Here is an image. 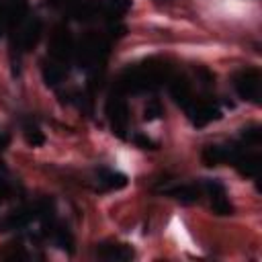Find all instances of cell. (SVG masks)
I'll use <instances>...</instances> for the list:
<instances>
[{
    "label": "cell",
    "mask_w": 262,
    "mask_h": 262,
    "mask_svg": "<svg viewBox=\"0 0 262 262\" xmlns=\"http://www.w3.org/2000/svg\"><path fill=\"white\" fill-rule=\"evenodd\" d=\"M260 129L254 125V127H248V129H244L242 131V137L246 139V143H254V145H258L260 143Z\"/></svg>",
    "instance_id": "d6986e66"
},
{
    "label": "cell",
    "mask_w": 262,
    "mask_h": 262,
    "mask_svg": "<svg viewBox=\"0 0 262 262\" xmlns=\"http://www.w3.org/2000/svg\"><path fill=\"white\" fill-rule=\"evenodd\" d=\"M205 188L211 196V209L217 215H231L233 213V205L227 199V190L219 180H207Z\"/></svg>",
    "instance_id": "8992f818"
},
{
    "label": "cell",
    "mask_w": 262,
    "mask_h": 262,
    "mask_svg": "<svg viewBox=\"0 0 262 262\" xmlns=\"http://www.w3.org/2000/svg\"><path fill=\"white\" fill-rule=\"evenodd\" d=\"M133 141H135V145L141 147V149H156V143H154L147 135H143V133H135V135H133Z\"/></svg>",
    "instance_id": "ffe728a7"
},
{
    "label": "cell",
    "mask_w": 262,
    "mask_h": 262,
    "mask_svg": "<svg viewBox=\"0 0 262 262\" xmlns=\"http://www.w3.org/2000/svg\"><path fill=\"white\" fill-rule=\"evenodd\" d=\"M233 88L242 100L258 104L262 98V76L256 68H244L233 74Z\"/></svg>",
    "instance_id": "7a4b0ae2"
},
{
    "label": "cell",
    "mask_w": 262,
    "mask_h": 262,
    "mask_svg": "<svg viewBox=\"0 0 262 262\" xmlns=\"http://www.w3.org/2000/svg\"><path fill=\"white\" fill-rule=\"evenodd\" d=\"M8 143H10V135L6 131H0V154L8 147Z\"/></svg>",
    "instance_id": "44dd1931"
},
{
    "label": "cell",
    "mask_w": 262,
    "mask_h": 262,
    "mask_svg": "<svg viewBox=\"0 0 262 262\" xmlns=\"http://www.w3.org/2000/svg\"><path fill=\"white\" fill-rule=\"evenodd\" d=\"M170 94H172V98H174L182 108H186V106L192 102V86H190V82H188L186 78H182V76H176V78L170 80Z\"/></svg>",
    "instance_id": "30bf717a"
},
{
    "label": "cell",
    "mask_w": 262,
    "mask_h": 262,
    "mask_svg": "<svg viewBox=\"0 0 262 262\" xmlns=\"http://www.w3.org/2000/svg\"><path fill=\"white\" fill-rule=\"evenodd\" d=\"M237 147L235 145H207L201 154L205 166H221V164H231Z\"/></svg>",
    "instance_id": "9c48e42d"
},
{
    "label": "cell",
    "mask_w": 262,
    "mask_h": 262,
    "mask_svg": "<svg viewBox=\"0 0 262 262\" xmlns=\"http://www.w3.org/2000/svg\"><path fill=\"white\" fill-rule=\"evenodd\" d=\"M25 139H27L29 145L37 147V145H41L45 141V135H43V131L37 125H27L25 127Z\"/></svg>",
    "instance_id": "e0dca14e"
},
{
    "label": "cell",
    "mask_w": 262,
    "mask_h": 262,
    "mask_svg": "<svg viewBox=\"0 0 262 262\" xmlns=\"http://www.w3.org/2000/svg\"><path fill=\"white\" fill-rule=\"evenodd\" d=\"M166 192L182 203H194L199 199V188L194 184H176V186L166 188Z\"/></svg>",
    "instance_id": "9a60e30c"
},
{
    "label": "cell",
    "mask_w": 262,
    "mask_h": 262,
    "mask_svg": "<svg viewBox=\"0 0 262 262\" xmlns=\"http://www.w3.org/2000/svg\"><path fill=\"white\" fill-rule=\"evenodd\" d=\"M129 6H131V0H102L98 4V12H102L111 20H117L129 10Z\"/></svg>",
    "instance_id": "4fadbf2b"
},
{
    "label": "cell",
    "mask_w": 262,
    "mask_h": 262,
    "mask_svg": "<svg viewBox=\"0 0 262 262\" xmlns=\"http://www.w3.org/2000/svg\"><path fill=\"white\" fill-rule=\"evenodd\" d=\"M108 51V43L98 37V35H86L80 43V49H78V57L80 61L84 63V68H90V66H98L102 61V57L106 55Z\"/></svg>",
    "instance_id": "277c9868"
},
{
    "label": "cell",
    "mask_w": 262,
    "mask_h": 262,
    "mask_svg": "<svg viewBox=\"0 0 262 262\" xmlns=\"http://www.w3.org/2000/svg\"><path fill=\"white\" fill-rule=\"evenodd\" d=\"M186 113H188L190 121L196 127H203V125H209L211 121L221 119V111L211 100H196V98H192V102L186 106Z\"/></svg>",
    "instance_id": "5b68a950"
},
{
    "label": "cell",
    "mask_w": 262,
    "mask_h": 262,
    "mask_svg": "<svg viewBox=\"0 0 262 262\" xmlns=\"http://www.w3.org/2000/svg\"><path fill=\"white\" fill-rule=\"evenodd\" d=\"M231 164L237 168V172L242 176H248V178H256L258 172H260V156H258V151H246V149L237 147Z\"/></svg>",
    "instance_id": "ba28073f"
},
{
    "label": "cell",
    "mask_w": 262,
    "mask_h": 262,
    "mask_svg": "<svg viewBox=\"0 0 262 262\" xmlns=\"http://www.w3.org/2000/svg\"><path fill=\"white\" fill-rule=\"evenodd\" d=\"M49 53H51V57H55L59 61L68 59L74 53V41H72V35H70L68 29H63V27L55 29V33L51 35V49H49Z\"/></svg>",
    "instance_id": "52a82bcc"
},
{
    "label": "cell",
    "mask_w": 262,
    "mask_h": 262,
    "mask_svg": "<svg viewBox=\"0 0 262 262\" xmlns=\"http://www.w3.org/2000/svg\"><path fill=\"white\" fill-rule=\"evenodd\" d=\"M41 31H43L41 20H31V23L18 33V45H20V49H23V51L33 49V47L37 45L39 37H41Z\"/></svg>",
    "instance_id": "7c38bea8"
},
{
    "label": "cell",
    "mask_w": 262,
    "mask_h": 262,
    "mask_svg": "<svg viewBox=\"0 0 262 262\" xmlns=\"http://www.w3.org/2000/svg\"><path fill=\"white\" fill-rule=\"evenodd\" d=\"M96 254L100 258H104V260H117V262L119 260L125 262V260L133 258V250L129 246H125V244H100L96 248Z\"/></svg>",
    "instance_id": "8fae6325"
},
{
    "label": "cell",
    "mask_w": 262,
    "mask_h": 262,
    "mask_svg": "<svg viewBox=\"0 0 262 262\" xmlns=\"http://www.w3.org/2000/svg\"><path fill=\"white\" fill-rule=\"evenodd\" d=\"M170 78V68L164 61H156V59H147L143 63H135L131 68H127L117 84V90H125V92H141V90H151L156 86H160L162 82H166Z\"/></svg>",
    "instance_id": "6da1fadb"
},
{
    "label": "cell",
    "mask_w": 262,
    "mask_h": 262,
    "mask_svg": "<svg viewBox=\"0 0 262 262\" xmlns=\"http://www.w3.org/2000/svg\"><path fill=\"white\" fill-rule=\"evenodd\" d=\"M162 115H164L162 104H160L158 100H149L147 106H145V111H143V119H145V121H151V119H158V117H162Z\"/></svg>",
    "instance_id": "ac0fdd59"
},
{
    "label": "cell",
    "mask_w": 262,
    "mask_h": 262,
    "mask_svg": "<svg viewBox=\"0 0 262 262\" xmlns=\"http://www.w3.org/2000/svg\"><path fill=\"white\" fill-rule=\"evenodd\" d=\"M43 78H45V82H47V84L55 86V84H59V82H61V78H63V68H61L59 63L45 61V66H43Z\"/></svg>",
    "instance_id": "2e32d148"
},
{
    "label": "cell",
    "mask_w": 262,
    "mask_h": 262,
    "mask_svg": "<svg viewBox=\"0 0 262 262\" xmlns=\"http://www.w3.org/2000/svg\"><path fill=\"white\" fill-rule=\"evenodd\" d=\"M106 115H108V123L113 133H117V137L125 139L127 137V129H129V106L127 102L117 94H113L106 102Z\"/></svg>",
    "instance_id": "3957f363"
},
{
    "label": "cell",
    "mask_w": 262,
    "mask_h": 262,
    "mask_svg": "<svg viewBox=\"0 0 262 262\" xmlns=\"http://www.w3.org/2000/svg\"><path fill=\"white\" fill-rule=\"evenodd\" d=\"M98 182L108 190H119V188H123L127 184V176L117 172V170L102 168V170H98Z\"/></svg>",
    "instance_id": "5bb4252c"
}]
</instances>
